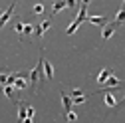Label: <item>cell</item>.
I'll use <instances>...</instances> for the list:
<instances>
[{
	"instance_id": "cell-1",
	"label": "cell",
	"mask_w": 125,
	"mask_h": 123,
	"mask_svg": "<svg viewBox=\"0 0 125 123\" xmlns=\"http://www.w3.org/2000/svg\"><path fill=\"white\" fill-rule=\"evenodd\" d=\"M87 4H89L87 0L80 4V14H77V18H75V20H73V22L68 26V30H66V34H68V36H72V34L75 32V30L80 28V24H82L83 20H87Z\"/></svg>"
},
{
	"instance_id": "cell-2",
	"label": "cell",
	"mask_w": 125,
	"mask_h": 123,
	"mask_svg": "<svg viewBox=\"0 0 125 123\" xmlns=\"http://www.w3.org/2000/svg\"><path fill=\"white\" fill-rule=\"evenodd\" d=\"M42 70H44V58H40L38 60V66L30 72V87H32V91H36V85L42 80Z\"/></svg>"
},
{
	"instance_id": "cell-3",
	"label": "cell",
	"mask_w": 125,
	"mask_h": 123,
	"mask_svg": "<svg viewBox=\"0 0 125 123\" xmlns=\"http://www.w3.org/2000/svg\"><path fill=\"white\" fill-rule=\"evenodd\" d=\"M14 8H16V2H12V4H10V6H8L4 12H2V14H0V28H4V26H6V22L10 20V16H12Z\"/></svg>"
},
{
	"instance_id": "cell-4",
	"label": "cell",
	"mask_w": 125,
	"mask_h": 123,
	"mask_svg": "<svg viewBox=\"0 0 125 123\" xmlns=\"http://www.w3.org/2000/svg\"><path fill=\"white\" fill-rule=\"evenodd\" d=\"M109 87H125V85H121V82L115 78V75H109V80L101 85V89H99V91H107ZM99 91H97V93H99Z\"/></svg>"
},
{
	"instance_id": "cell-5",
	"label": "cell",
	"mask_w": 125,
	"mask_h": 123,
	"mask_svg": "<svg viewBox=\"0 0 125 123\" xmlns=\"http://www.w3.org/2000/svg\"><path fill=\"white\" fill-rule=\"evenodd\" d=\"M50 26H52V18H46V20H44L40 26H36V28H34L36 36H38V38H42V36H44V32H46V30H48Z\"/></svg>"
},
{
	"instance_id": "cell-6",
	"label": "cell",
	"mask_w": 125,
	"mask_h": 123,
	"mask_svg": "<svg viewBox=\"0 0 125 123\" xmlns=\"http://www.w3.org/2000/svg\"><path fill=\"white\" fill-rule=\"evenodd\" d=\"M117 28H119V26H117L115 22H111V24H107V26L103 28V34H101V38H103V40H109V38H111V36L115 34V30H117Z\"/></svg>"
},
{
	"instance_id": "cell-7",
	"label": "cell",
	"mask_w": 125,
	"mask_h": 123,
	"mask_svg": "<svg viewBox=\"0 0 125 123\" xmlns=\"http://www.w3.org/2000/svg\"><path fill=\"white\" fill-rule=\"evenodd\" d=\"M28 115V105L24 101H18V123H24Z\"/></svg>"
},
{
	"instance_id": "cell-8",
	"label": "cell",
	"mask_w": 125,
	"mask_h": 123,
	"mask_svg": "<svg viewBox=\"0 0 125 123\" xmlns=\"http://www.w3.org/2000/svg\"><path fill=\"white\" fill-rule=\"evenodd\" d=\"M62 105H64V113H70L72 111V97L66 93V91H62Z\"/></svg>"
},
{
	"instance_id": "cell-9",
	"label": "cell",
	"mask_w": 125,
	"mask_h": 123,
	"mask_svg": "<svg viewBox=\"0 0 125 123\" xmlns=\"http://www.w3.org/2000/svg\"><path fill=\"white\" fill-rule=\"evenodd\" d=\"M87 20L91 24H95V26H107V16H87Z\"/></svg>"
},
{
	"instance_id": "cell-10",
	"label": "cell",
	"mask_w": 125,
	"mask_h": 123,
	"mask_svg": "<svg viewBox=\"0 0 125 123\" xmlns=\"http://www.w3.org/2000/svg\"><path fill=\"white\" fill-rule=\"evenodd\" d=\"M109 75H113V72L109 70V68H107V70H101V72H99V75H97V83H101V85H103V83L109 80Z\"/></svg>"
},
{
	"instance_id": "cell-11",
	"label": "cell",
	"mask_w": 125,
	"mask_h": 123,
	"mask_svg": "<svg viewBox=\"0 0 125 123\" xmlns=\"http://www.w3.org/2000/svg\"><path fill=\"white\" fill-rule=\"evenodd\" d=\"M44 75H46V80H54V68L46 60H44Z\"/></svg>"
},
{
	"instance_id": "cell-12",
	"label": "cell",
	"mask_w": 125,
	"mask_h": 123,
	"mask_svg": "<svg viewBox=\"0 0 125 123\" xmlns=\"http://www.w3.org/2000/svg\"><path fill=\"white\" fill-rule=\"evenodd\" d=\"M64 8H68V4L64 2V0H60V2H54V4H52V16H54V14H58L60 10H64Z\"/></svg>"
},
{
	"instance_id": "cell-13",
	"label": "cell",
	"mask_w": 125,
	"mask_h": 123,
	"mask_svg": "<svg viewBox=\"0 0 125 123\" xmlns=\"http://www.w3.org/2000/svg\"><path fill=\"white\" fill-rule=\"evenodd\" d=\"M125 22V2H123V6H121V10L117 12V16H115V24L117 26H121Z\"/></svg>"
},
{
	"instance_id": "cell-14",
	"label": "cell",
	"mask_w": 125,
	"mask_h": 123,
	"mask_svg": "<svg viewBox=\"0 0 125 123\" xmlns=\"http://www.w3.org/2000/svg\"><path fill=\"white\" fill-rule=\"evenodd\" d=\"M103 99H105V105H107V107H117L115 97H113L111 93H109V91H105V97H103Z\"/></svg>"
},
{
	"instance_id": "cell-15",
	"label": "cell",
	"mask_w": 125,
	"mask_h": 123,
	"mask_svg": "<svg viewBox=\"0 0 125 123\" xmlns=\"http://www.w3.org/2000/svg\"><path fill=\"white\" fill-rule=\"evenodd\" d=\"M26 85H28V82L24 80V75H20V78H18L16 82H14V85H12V87H14V89H24Z\"/></svg>"
},
{
	"instance_id": "cell-16",
	"label": "cell",
	"mask_w": 125,
	"mask_h": 123,
	"mask_svg": "<svg viewBox=\"0 0 125 123\" xmlns=\"http://www.w3.org/2000/svg\"><path fill=\"white\" fill-rule=\"evenodd\" d=\"M34 24H24V32H22V36H32V32H34Z\"/></svg>"
},
{
	"instance_id": "cell-17",
	"label": "cell",
	"mask_w": 125,
	"mask_h": 123,
	"mask_svg": "<svg viewBox=\"0 0 125 123\" xmlns=\"http://www.w3.org/2000/svg\"><path fill=\"white\" fill-rule=\"evenodd\" d=\"M4 95L8 99H14V87L12 85H4Z\"/></svg>"
},
{
	"instance_id": "cell-18",
	"label": "cell",
	"mask_w": 125,
	"mask_h": 123,
	"mask_svg": "<svg viewBox=\"0 0 125 123\" xmlns=\"http://www.w3.org/2000/svg\"><path fill=\"white\" fill-rule=\"evenodd\" d=\"M34 14H44V4H34Z\"/></svg>"
},
{
	"instance_id": "cell-19",
	"label": "cell",
	"mask_w": 125,
	"mask_h": 123,
	"mask_svg": "<svg viewBox=\"0 0 125 123\" xmlns=\"http://www.w3.org/2000/svg\"><path fill=\"white\" fill-rule=\"evenodd\" d=\"M14 30H16V32L22 36V32H24V24H22V22H16V24H14Z\"/></svg>"
},
{
	"instance_id": "cell-20",
	"label": "cell",
	"mask_w": 125,
	"mask_h": 123,
	"mask_svg": "<svg viewBox=\"0 0 125 123\" xmlns=\"http://www.w3.org/2000/svg\"><path fill=\"white\" fill-rule=\"evenodd\" d=\"M82 95H83V91H82V89H73L70 97H72V99H75V97H82Z\"/></svg>"
},
{
	"instance_id": "cell-21",
	"label": "cell",
	"mask_w": 125,
	"mask_h": 123,
	"mask_svg": "<svg viewBox=\"0 0 125 123\" xmlns=\"http://www.w3.org/2000/svg\"><path fill=\"white\" fill-rule=\"evenodd\" d=\"M66 117H68V121H70V123H73V121L77 119V115H75L73 111H70V113H66Z\"/></svg>"
},
{
	"instance_id": "cell-22",
	"label": "cell",
	"mask_w": 125,
	"mask_h": 123,
	"mask_svg": "<svg viewBox=\"0 0 125 123\" xmlns=\"http://www.w3.org/2000/svg\"><path fill=\"white\" fill-rule=\"evenodd\" d=\"M87 99V95H82V97H75V99H72V103H83Z\"/></svg>"
},
{
	"instance_id": "cell-23",
	"label": "cell",
	"mask_w": 125,
	"mask_h": 123,
	"mask_svg": "<svg viewBox=\"0 0 125 123\" xmlns=\"http://www.w3.org/2000/svg\"><path fill=\"white\" fill-rule=\"evenodd\" d=\"M6 78H8V75H4V73H0V85H6Z\"/></svg>"
},
{
	"instance_id": "cell-24",
	"label": "cell",
	"mask_w": 125,
	"mask_h": 123,
	"mask_svg": "<svg viewBox=\"0 0 125 123\" xmlns=\"http://www.w3.org/2000/svg\"><path fill=\"white\" fill-rule=\"evenodd\" d=\"M66 4H68V8H73V6H75L73 0H66Z\"/></svg>"
},
{
	"instance_id": "cell-25",
	"label": "cell",
	"mask_w": 125,
	"mask_h": 123,
	"mask_svg": "<svg viewBox=\"0 0 125 123\" xmlns=\"http://www.w3.org/2000/svg\"><path fill=\"white\" fill-rule=\"evenodd\" d=\"M123 89H125V87H123ZM121 105H125V99H123L121 103H117V107H121Z\"/></svg>"
}]
</instances>
